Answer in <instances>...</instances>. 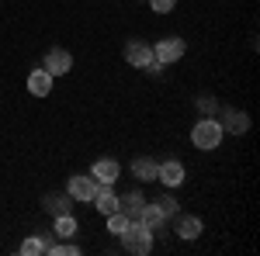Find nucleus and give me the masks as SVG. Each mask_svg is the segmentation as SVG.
<instances>
[{
    "label": "nucleus",
    "mask_w": 260,
    "mask_h": 256,
    "mask_svg": "<svg viewBox=\"0 0 260 256\" xmlns=\"http://www.w3.org/2000/svg\"><path fill=\"white\" fill-rule=\"evenodd\" d=\"M118 239H121V246H125L132 256H149L153 253V232H149L142 222H136V218L128 222V229H125Z\"/></svg>",
    "instance_id": "nucleus-2"
},
{
    "label": "nucleus",
    "mask_w": 260,
    "mask_h": 256,
    "mask_svg": "<svg viewBox=\"0 0 260 256\" xmlns=\"http://www.w3.org/2000/svg\"><path fill=\"white\" fill-rule=\"evenodd\" d=\"M177 218V239H184V242H191V239H198L201 232H205V222H201L198 215H174Z\"/></svg>",
    "instance_id": "nucleus-9"
},
{
    "label": "nucleus",
    "mask_w": 260,
    "mask_h": 256,
    "mask_svg": "<svg viewBox=\"0 0 260 256\" xmlns=\"http://www.w3.org/2000/svg\"><path fill=\"white\" fill-rule=\"evenodd\" d=\"M153 49V62H160V66H170V62L184 59V39H177V35H170V39H160L156 45H149Z\"/></svg>",
    "instance_id": "nucleus-3"
},
{
    "label": "nucleus",
    "mask_w": 260,
    "mask_h": 256,
    "mask_svg": "<svg viewBox=\"0 0 260 256\" xmlns=\"http://www.w3.org/2000/svg\"><path fill=\"white\" fill-rule=\"evenodd\" d=\"M149 7H153L156 14H170V11L177 7V0H149Z\"/></svg>",
    "instance_id": "nucleus-22"
},
{
    "label": "nucleus",
    "mask_w": 260,
    "mask_h": 256,
    "mask_svg": "<svg viewBox=\"0 0 260 256\" xmlns=\"http://www.w3.org/2000/svg\"><path fill=\"white\" fill-rule=\"evenodd\" d=\"M156 159H149V156H136L132 159V177L136 180H156Z\"/></svg>",
    "instance_id": "nucleus-13"
},
{
    "label": "nucleus",
    "mask_w": 260,
    "mask_h": 256,
    "mask_svg": "<svg viewBox=\"0 0 260 256\" xmlns=\"http://www.w3.org/2000/svg\"><path fill=\"white\" fill-rule=\"evenodd\" d=\"M125 62L136 66V69H149L153 66V49L146 42H128L125 45Z\"/></svg>",
    "instance_id": "nucleus-8"
},
{
    "label": "nucleus",
    "mask_w": 260,
    "mask_h": 256,
    "mask_svg": "<svg viewBox=\"0 0 260 256\" xmlns=\"http://www.w3.org/2000/svg\"><path fill=\"white\" fill-rule=\"evenodd\" d=\"M222 121L215 118H198L194 121V128H191V142H194V149H201V153H212V149H219V142H222Z\"/></svg>",
    "instance_id": "nucleus-1"
},
{
    "label": "nucleus",
    "mask_w": 260,
    "mask_h": 256,
    "mask_svg": "<svg viewBox=\"0 0 260 256\" xmlns=\"http://www.w3.org/2000/svg\"><path fill=\"white\" fill-rule=\"evenodd\" d=\"M42 69H45V73H52V77H66V73L73 69V56H70L66 49H59V45H56V49H49V52H45Z\"/></svg>",
    "instance_id": "nucleus-5"
},
{
    "label": "nucleus",
    "mask_w": 260,
    "mask_h": 256,
    "mask_svg": "<svg viewBox=\"0 0 260 256\" xmlns=\"http://www.w3.org/2000/svg\"><path fill=\"white\" fill-rule=\"evenodd\" d=\"M90 177L98 180L101 187H115V180L121 177V166H118V159H98V163L90 166Z\"/></svg>",
    "instance_id": "nucleus-7"
},
{
    "label": "nucleus",
    "mask_w": 260,
    "mask_h": 256,
    "mask_svg": "<svg viewBox=\"0 0 260 256\" xmlns=\"http://www.w3.org/2000/svg\"><path fill=\"white\" fill-rule=\"evenodd\" d=\"M49 249H52V239H35V236H31V239H24V242H21L18 253L21 256H45Z\"/></svg>",
    "instance_id": "nucleus-15"
},
{
    "label": "nucleus",
    "mask_w": 260,
    "mask_h": 256,
    "mask_svg": "<svg viewBox=\"0 0 260 256\" xmlns=\"http://www.w3.org/2000/svg\"><path fill=\"white\" fill-rule=\"evenodd\" d=\"M156 180H160L163 187H180L187 180V170H184L180 159H163L160 166H156Z\"/></svg>",
    "instance_id": "nucleus-6"
},
{
    "label": "nucleus",
    "mask_w": 260,
    "mask_h": 256,
    "mask_svg": "<svg viewBox=\"0 0 260 256\" xmlns=\"http://www.w3.org/2000/svg\"><path fill=\"white\" fill-rule=\"evenodd\" d=\"M52 232H56L59 239H73V236H77V218H73V211H70V215H56Z\"/></svg>",
    "instance_id": "nucleus-16"
},
{
    "label": "nucleus",
    "mask_w": 260,
    "mask_h": 256,
    "mask_svg": "<svg viewBox=\"0 0 260 256\" xmlns=\"http://www.w3.org/2000/svg\"><path fill=\"white\" fill-rule=\"evenodd\" d=\"M98 187H101V184L90 177V173H73L70 184H66V194L73 197V201H80V204H90L94 194H98Z\"/></svg>",
    "instance_id": "nucleus-4"
},
{
    "label": "nucleus",
    "mask_w": 260,
    "mask_h": 256,
    "mask_svg": "<svg viewBox=\"0 0 260 256\" xmlns=\"http://www.w3.org/2000/svg\"><path fill=\"white\" fill-rule=\"evenodd\" d=\"M250 128V118L246 115H229V121L222 125V132H233V135H243Z\"/></svg>",
    "instance_id": "nucleus-19"
},
{
    "label": "nucleus",
    "mask_w": 260,
    "mask_h": 256,
    "mask_svg": "<svg viewBox=\"0 0 260 256\" xmlns=\"http://www.w3.org/2000/svg\"><path fill=\"white\" fill-rule=\"evenodd\" d=\"M153 204H156V208L163 211V218H174V215L180 211V204H177V197H174V194H163V197H156Z\"/></svg>",
    "instance_id": "nucleus-20"
},
{
    "label": "nucleus",
    "mask_w": 260,
    "mask_h": 256,
    "mask_svg": "<svg viewBox=\"0 0 260 256\" xmlns=\"http://www.w3.org/2000/svg\"><path fill=\"white\" fill-rule=\"evenodd\" d=\"M142 204H146V197H142L139 191H132V194L118 197V211H125V215H128V218H139Z\"/></svg>",
    "instance_id": "nucleus-14"
},
{
    "label": "nucleus",
    "mask_w": 260,
    "mask_h": 256,
    "mask_svg": "<svg viewBox=\"0 0 260 256\" xmlns=\"http://www.w3.org/2000/svg\"><path fill=\"white\" fill-rule=\"evenodd\" d=\"M70 201H73L70 194H66V197L49 194V197H45V211H52V215H70Z\"/></svg>",
    "instance_id": "nucleus-17"
},
{
    "label": "nucleus",
    "mask_w": 260,
    "mask_h": 256,
    "mask_svg": "<svg viewBox=\"0 0 260 256\" xmlns=\"http://www.w3.org/2000/svg\"><path fill=\"white\" fill-rule=\"evenodd\" d=\"M128 222H132V218L125 215V211H111V215H108V232H111V236H121V232L128 229Z\"/></svg>",
    "instance_id": "nucleus-18"
},
{
    "label": "nucleus",
    "mask_w": 260,
    "mask_h": 256,
    "mask_svg": "<svg viewBox=\"0 0 260 256\" xmlns=\"http://www.w3.org/2000/svg\"><path fill=\"white\" fill-rule=\"evenodd\" d=\"M90 204H94L101 215L108 218L111 211H118V194H115L111 187H98V194H94V201H90Z\"/></svg>",
    "instance_id": "nucleus-12"
},
{
    "label": "nucleus",
    "mask_w": 260,
    "mask_h": 256,
    "mask_svg": "<svg viewBox=\"0 0 260 256\" xmlns=\"http://www.w3.org/2000/svg\"><path fill=\"white\" fill-rule=\"evenodd\" d=\"M80 249H77V242H62V246H56L52 242V249H49V256H77Z\"/></svg>",
    "instance_id": "nucleus-21"
},
{
    "label": "nucleus",
    "mask_w": 260,
    "mask_h": 256,
    "mask_svg": "<svg viewBox=\"0 0 260 256\" xmlns=\"http://www.w3.org/2000/svg\"><path fill=\"white\" fill-rule=\"evenodd\" d=\"M136 222H142V225H146V229H149V232L156 236V232H160V229H163V222H167V218H163V211H160V208H156V204H149V201H146Z\"/></svg>",
    "instance_id": "nucleus-11"
},
{
    "label": "nucleus",
    "mask_w": 260,
    "mask_h": 256,
    "mask_svg": "<svg viewBox=\"0 0 260 256\" xmlns=\"http://www.w3.org/2000/svg\"><path fill=\"white\" fill-rule=\"evenodd\" d=\"M52 73H45V69H31V73H28V94H35V97H49V94H52Z\"/></svg>",
    "instance_id": "nucleus-10"
}]
</instances>
